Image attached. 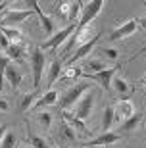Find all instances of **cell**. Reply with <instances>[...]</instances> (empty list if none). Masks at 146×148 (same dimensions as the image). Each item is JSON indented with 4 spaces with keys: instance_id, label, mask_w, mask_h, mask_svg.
Returning a JSON list of instances; mask_svg holds the SVG:
<instances>
[{
    "instance_id": "obj_38",
    "label": "cell",
    "mask_w": 146,
    "mask_h": 148,
    "mask_svg": "<svg viewBox=\"0 0 146 148\" xmlns=\"http://www.w3.org/2000/svg\"><path fill=\"white\" fill-rule=\"evenodd\" d=\"M142 83H144V85H146V75H144V79H142Z\"/></svg>"
},
{
    "instance_id": "obj_7",
    "label": "cell",
    "mask_w": 146,
    "mask_h": 148,
    "mask_svg": "<svg viewBox=\"0 0 146 148\" xmlns=\"http://www.w3.org/2000/svg\"><path fill=\"white\" fill-rule=\"evenodd\" d=\"M92 108H94V92H88L87 96H83L79 102H77L75 106V117H79V119H87L88 115H90Z\"/></svg>"
},
{
    "instance_id": "obj_1",
    "label": "cell",
    "mask_w": 146,
    "mask_h": 148,
    "mask_svg": "<svg viewBox=\"0 0 146 148\" xmlns=\"http://www.w3.org/2000/svg\"><path fill=\"white\" fill-rule=\"evenodd\" d=\"M87 90H90V83H77V85L69 87L65 92H62V96L58 100V106L62 108V112L69 110L73 104H77L79 98L83 96V92H87Z\"/></svg>"
},
{
    "instance_id": "obj_42",
    "label": "cell",
    "mask_w": 146,
    "mask_h": 148,
    "mask_svg": "<svg viewBox=\"0 0 146 148\" xmlns=\"http://www.w3.org/2000/svg\"><path fill=\"white\" fill-rule=\"evenodd\" d=\"M27 148H33V146H27Z\"/></svg>"
},
{
    "instance_id": "obj_13",
    "label": "cell",
    "mask_w": 146,
    "mask_h": 148,
    "mask_svg": "<svg viewBox=\"0 0 146 148\" xmlns=\"http://www.w3.org/2000/svg\"><path fill=\"white\" fill-rule=\"evenodd\" d=\"M96 35H94V25H85V27H79L77 25V31L73 33V38H75V44L77 46H81V44L88 42L90 38H94Z\"/></svg>"
},
{
    "instance_id": "obj_24",
    "label": "cell",
    "mask_w": 146,
    "mask_h": 148,
    "mask_svg": "<svg viewBox=\"0 0 146 148\" xmlns=\"http://www.w3.org/2000/svg\"><path fill=\"white\" fill-rule=\"evenodd\" d=\"M37 96H38L37 90H33V92L25 94V96L21 98V104H19V112H27V110H31V106L37 102Z\"/></svg>"
},
{
    "instance_id": "obj_25",
    "label": "cell",
    "mask_w": 146,
    "mask_h": 148,
    "mask_svg": "<svg viewBox=\"0 0 146 148\" xmlns=\"http://www.w3.org/2000/svg\"><path fill=\"white\" fill-rule=\"evenodd\" d=\"M10 64H12V60L4 54V52H0V90H2V87H4V73H6V67L10 66Z\"/></svg>"
},
{
    "instance_id": "obj_31",
    "label": "cell",
    "mask_w": 146,
    "mask_h": 148,
    "mask_svg": "<svg viewBox=\"0 0 146 148\" xmlns=\"http://www.w3.org/2000/svg\"><path fill=\"white\" fill-rule=\"evenodd\" d=\"M100 52H102L104 60H117V58H119V50H115V48H108V46H102V48H100Z\"/></svg>"
},
{
    "instance_id": "obj_20",
    "label": "cell",
    "mask_w": 146,
    "mask_h": 148,
    "mask_svg": "<svg viewBox=\"0 0 146 148\" xmlns=\"http://www.w3.org/2000/svg\"><path fill=\"white\" fill-rule=\"evenodd\" d=\"M60 73H62V60L54 58L48 67V85H52V83H56V79H60Z\"/></svg>"
},
{
    "instance_id": "obj_26",
    "label": "cell",
    "mask_w": 146,
    "mask_h": 148,
    "mask_svg": "<svg viewBox=\"0 0 146 148\" xmlns=\"http://www.w3.org/2000/svg\"><path fill=\"white\" fill-rule=\"evenodd\" d=\"M83 75V69L81 67H67V71H65V75L60 77V81H75V79H79V77Z\"/></svg>"
},
{
    "instance_id": "obj_2",
    "label": "cell",
    "mask_w": 146,
    "mask_h": 148,
    "mask_svg": "<svg viewBox=\"0 0 146 148\" xmlns=\"http://www.w3.org/2000/svg\"><path fill=\"white\" fill-rule=\"evenodd\" d=\"M44 66H46V54H44V50L40 48V46L33 48V52H31V69H33V87H35V90L40 87Z\"/></svg>"
},
{
    "instance_id": "obj_41",
    "label": "cell",
    "mask_w": 146,
    "mask_h": 148,
    "mask_svg": "<svg viewBox=\"0 0 146 148\" xmlns=\"http://www.w3.org/2000/svg\"><path fill=\"white\" fill-rule=\"evenodd\" d=\"M144 96H146V90H144Z\"/></svg>"
},
{
    "instance_id": "obj_28",
    "label": "cell",
    "mask_w": 146,
    "mask_h": 148,
    "mask_svg": "<svg viewBox=\"0 0 146 148\" xmlns=\"http://www.w3.org/2000/svg\"><path fill=\"white\" fill-rule=\"evenodd\" d=\"M112 87H114L119 94H127V92H129V85H127V81L121 79V77H117V79L112 81Z\"/></svg>"
},
{
    "instance_id": "obj_5",
    "label": "cell",
    "mask_w": 146,
    "mask_h": 148,
    "mask_svg": "<svg viewBox=\"0 0 146 148\" xmlns=\"http://www.w3.org/2000/svg\"><path fill=\"white\" fill-rule=\"evenodd\" d=\"M104 8V0H92L87 6H83L81 17H79V27H85V25H90L92 19L100 14V10Z\"/></svg>"
},
{
    "instance_id": "obj_18",
    "label": "cell",
    "mask_w": 146,
    "mask_h": 148,
    "mask_svg": "<svg viewBox=\"0 0 146 148\" xmlns=\"http://www.w3.org/2000/svg\"><path fill=\"white\" fill-rule=\"evenodd\" d=\"M83 69V75H90V73H98V71H104L106 69V62L104 60H88L85 66L81 67Z\"/></svg>"
},
{
    "instance_id": "obj_37",
    "label": "cell",
    "mask_w": 146,
    "mask_h": 148,
    "mask_svg": "<svg viewBox=\"0 0 146 148\" xmlns=\"http://www.w3.org/2000/svg\"><path fill=\"white\" fill-rule=\"evenodd\" d=\"M8 4H10V2H0V10H2L4 6H8Z\"/></svg>"
},
{
    "instance_id": "obj_14",
    "label": "cell",
    "mask_w": 146,
    "mask_h": 148,
    "mask_svg": "<svg viewBox=\"0 0 146 148\" xmlns=\"http://www.w3.org/2000/svg\"><path fill=\"white\" fill-rule=\"evenodd\" d=\"M96 42H98V37H94V38H90L88 42H85V44H81V46H77V52L71 58H67V64L69 66H73L77 60H81V58H85V56L88 54V52H92V48L96 46Z\"/></svg>"
},
{
    "instance_id": "obj_39",
    "label": "cell",
    "mask_w": 146,
    "mask_h": 148,
    "mask_svg": "<svg viewBox=\"0 0 146 148\" xmlns=\"http://www.w3.org/2000/svg\"><path fill=\"white\" fill-rule=\"evenodd\" d=\"M60 148H67V146H65V144H62V146H60Z\"/></svg>"
},
{
    "instance_id": "obj_16",
    "label": "cell",
    "mask_w": 146,
    "mask_h": 148,
    "mask_svg": "<svg viewBox=\"0 0 146 148\" xmlns=\"http://www.w3.org/2000/svg\"><path fill=\"white\" fill-rule=\"evenodd\" d=\"M0 33L10 40V44H23V33L17 27H0Z\"/></svg>"
},
{
    "instance_id": "obj_23",
    "label": "cell",
    "mask_w": 146,
    "mask_h": 148,
    "mask_svg": "<svg viewBox=\"0 0 146 148\" xmlns=\"http://www.w3.org/2000/svg\"><path fill=\"white\" fill-rule=\"evenodd\" d=\"M23 52H25V42L23 44H10V48L6 50L4 54L10 58V60H19L23 56Z\"/></svg>"
},
{
    "instance_id": "obj_10",
    "label": "cell",
    "mask_w": 146,
    "mask_h": 148,
    "mask_svg": "<svg viewBox=\"0 0 146 148\" xmlns=\"http://www.w3.org/2000/svg\"><path fill=\"white\" fill-rule=\"evenodd\" d=\"M114 108H115V119L121 121V123H123L125 119H129L131 115H135V106H133V102H131L129 98L119 100L117 106H114Z\"/></svg>"
},
{
    "instance_id": "obj_6",
    "label": "cell",
    "mask_w": 146,
    "mask_h": 148,
    "mask_svg": "<svg viewBox=\"0 0 146 148\" xmlns=\"http://www.w3.org/2000/svg\"><path fill=\"white\" fill-rule=\"evenodd\" d=\"M29 16H31L29 10H8L4 14V17L0 19V27H12V25H16V23L25 21Z\"/></svg>"
},
{
    "instance_id": "obj_3",
    "label": "cell",
    "mask_w": 146,
    "mask_h": 148,
    "mask_svg": "<svg viewBox=\"0 0 146 148\" xmlns=\"http://www.w3.org/2000/svg\"><path fill=\"white\" fill-rule=\"evenodd\" d=\"M77 25H79V21H75V23H69L67 27L60 29L58 33H54V35H52L50 38H46V40H44L40 48H42V50H56V48L60 46V44H64L65 40H67V38H69L71 35H73V33L77 31Z\"/></svg>"
},
{
    "instance_id": "obj_29",
    "label": "cell",
    "mask_w": 146,
    "mask_h": 148,
    "mask_svg": "<svg viewBox=\"0 0 146 148\" xmlns=\"http://www.w3.org/2000/svg\"><path fill=\"white\" fill-rule=\"evenodd\" d=\"M37 121L40 123V127H42V129H50V125H52V115H50L48 112L37 114Z\"/></svg>"
},
{
    "instance_id": "obj_21",
    "label": "cell",
    "mask_w": 146,
    "mask_h": 148,
    "mask_svg": "<svg viewBox=\"0 0 146 148\" xmlns=\"http://www.w3.org/2000/svg\"><path fill=\"white\" fill-rule=\"evenodd\" d=\"M114 119H115V108H114V106H106V108H104V117H102V129H104V133L110 131V127H112Z\"/></svg>"
},
{
    "instance_id": "obj_15",
    "label": "cell",
    "mask_w": 146,
    "mask_h": 148,
    "mask_svg": "<svg viewBox=\"0 0 146 148\" xmlns=\"http://www.w3.org/2000/svg\"><path fill=\"white\" fill-rule=\"evenodd\" d=\"M62 117H64V121L67 123V125H71L73 129H77L79 133H83V135H87L88 133V129H87V125L83 123L79 117H75V115L71 114V112H67V110H64L62 112Z\"/></svg>"
},
{
    "instance_id": "obj_44",
    "label": "cell",
    "mask_w": 146,
    "mask_h": 148,
    "mask_svg": "<svg viewBox=\"0 0 146 148\" xmlns=\"http://www.w3.org/2000/svg\"><path fill=\"white\" fill-rule=\"evenodd\" d=\"M108 148H110V146H108Z\"/></svg>"
},
{
    "instance_id": "obj_32",
    "label": "cell",
    "mask_w": 146,
    "mask_h": 148,
    "mask_svg": "<svg viewBox=\"0 0 146 148\" xmlns=\"http://www.w3.org/2000/svg\"><path fill=\"white\" fill-rule=\"evenodd\" d=\"M62 135H64V137L67 138V140H75V137H77V135H75V131H73V127H71V125H67L65 121L62 123Z\"/></svg>"
},
{
    "instance_id": "obj_19",
    "label": "cell",
    "mask_w": 146,
    "mask_h": 148,
    "mask_svg": "<svg viewBox=\"0 0 146 148\" xmlns=\"http://www.w3.org/2000/svg\"><path fill=\"white\" fill-rule=\"evenodd\" d=\"M50 104H58V90H48L42 98H38L35 102V110H40L42 106H50Z\"/></svg>"
},
{
    "instance_id": "obj_22",
    "label": "cell",
    "mask_w": 146,
    "mask_h": 148,
    "mask_svg": "<svg viewBox=\"0 0 146 148\" xmlns=\"http://www.w3.org/2000/svg\"><path fill=\"white\" fill-rule=\"evenodd\" d=\"M141 121H142V114H136V112H135V115H131L129 119H125L123 123H121V127H119V129H121L123 133L133 131V129H136V125H138Z\"/></svg>"
},
{
    "instance_id": "obj_17",
    "label": "cell",
    "mask_w": 146,
    "mask_h": 148,
    "mask_svg": "<svg viewBox=\"0 0 146 148\" xmlns=\"http://www.w3.org/2000/svg\"><path fill=\"white\" fill-rule=\"evenodd\" d=\"M69 12H71V2H67V0H60L54 4V16H58V19L69 21Z\"/></svg>"
},
{
    "instance_id": "obj_9",
    "label": "cell",
    "mask_w": 146,
    "mask_h": 148,
    "mask_svg": "<svg viewBox=\"0 0 146 148\" xmlns=\"http://www.w3.org/2000/svg\"><path fill=\"white\" fill-rule=\"evenodd\" d=\"M29 6L33 8V12H37V16H38V19H40V25H42V29H44V33L48 35V38L54 35V29H56V25H54V21L50 19L46 14H42V10L38 8V2H35V0H29L27 2Z\"/></svg>"
},
{
    "instance_id": "obj_8",
    "label": "cell",
    "mask_w": 146,
    "mask_h": 148,
    "mask_svg": "<svg viewBox=\"0 0 146 148\" xmlns=\"http://www.w3.org/2000/svg\"><path fill=\"white\" fill-rule=\"evenodd\" d=\"M138 29V19H129V21H125L123 25H119L115 31H112L110 33V40L112 42H115V40H119V38H125L129 37V35H133Z\"/></svg>"
},
{
    "instance_id": "obj_34",
    "label": "cell",
    "mask_w": 146,
    "mask_h": 148,
    "mask_svg": "<svg viewBox=\"0 0 146 148\" xmlns=\"http://www.w3.org/2000/svg\"><path fill=\"white\" fill-rule=\"evenodd\" d=\"M10 110V102L4 98H0V112H8Z\"/></svg>"
},
{
    "instance_id": "obj_35",
    "label": "cell",
    "mask_w": 146,
    "mask_h": 148,
    "mask_svg": "<svg viewBox=\"0 0 146 148\" xmlns=\"http://www.w3.org/2000/svg\"><path fill=\"white\" fill-rule=\"evenodd\" d=\"M6 129H8V127H6V125H0V143H2V138H4V135H6V133H8V131H6Z\"/></svg>"
},
{
    "instance_id": "obj_27",
    "label": "cell",
    "mask_w": 146,
    "mask_h": 148,
    "mask_svg": "<svg viewBox=\"0 0 146 148\" xmlns=\"http://www.w3.org/2000/svg\"><path fill=\"white\" fill-rule=\"evenodd\" d=\"M29 144H31L33 148H50V144L46 143L42 137L35 135V133H29Z\"/></svg>"
},
{
    "instance_id": "obj_36",
    "label": "cell",
    "mask_w": 146,
    "mask_h": 148,
    "mask_svg": "<svg viewBox=\"0 0 146 148\" xmlns=\"http://www.w3.org/2000/svg\"><path fill=\"white\" fill-rule=\"evenodd\" d=\"M138 25H142V27L146 29V17H142V19H138Z\"/></svg>"
},
{
    "instance_id": "obj_12",
    "label": "cell",
    "mask_w": 146,
    "mask_h": 148,
    "mask_svg": "<svg viewBox=\"0 0 146 148\" xmlns=\"http://www.w3.org/2000/svg\"><path fill=\"white\" fill-rule=\"evenodd\" d=\"M115 140H119V133L108 131V133H102L100 137H96V138H92V140H88V143H85L83 146H85V148H92V146H102V144L110 146V144H114Z\"/></svg>"
},
{
    "instance_id": "obj_11",
    "label": "cell",
    "mask_w": 146,
    "mask_h": 148,
    "mask_svg": "<svg viewBox=\"0 0 146 148\" xmlns=\"http://www.w3.org/2000/svg\"><path fill=\"white\" fill-rule=\"evenodd\" d=\"M4 81L10 83V88H12V90H16V88L19 87V85H21V81H23V71H21V69H19L17 66L10 64V66L6 67Z\"/></svg>"
},
{
    "instance_id": "obj_30",
    "label": "cell",
    "mask_w": 146,
    "mask_h": 148,
    "mask_svg": "<svg viewBox=\"0 0 146 148\" xmlns=\"http://www.w3.org/2000/svg\"><path fill=\"white\" fill-rule=\"evenodd\" d=\"M0 148H16V135L14 133H6L2 143H0Z\"/></svg>"
},
{
    "instance_id": "obj_40",
    "label": "cell",
    "mask_w": 146,
    "mask_h": 148,
    "mask_svg": "<svg viewBox=\"0 0 146 148\" xmlns=\"http://www.w3.org/2000/svg\"><path fill=\"white\" fill-rule=\"evenodd\" d=\"M0 52H4V50H2V44H0Z\"/></svg>"
},
{
    "instance_id": "obj_43",
    "label": "cell",
    "mask_w": 146,
    "mask_h": 148,
    "mask_svg": "<svg viewBox=\"0 0 146 148\" xmlns=\"http://www.w3.org/2000/svg\"><path fill=\"white\" fill-rule=\"evenodd\" d=\"M144 6H146V2H144Z\"/></svg>"
},
{
    "instance_id": "obj_4",
    "label": "cell",
    "mask_w": 146,
    "mask_h": 148,
    "mask_svg": "<svg viewBox=\"0 0 146 148\" xmlns=\"http://www.w3.org/2000/svg\"><path fill=\"white\" fill-rule=\"evenodd\" d=\"M131 60H133V58H131ZM131 60H127V62H131ZM127 62H123V64H127ZM123 64L114 66V67H108V69H104V71H98V73H90V75H85V77H87V79H90V81L100 83V85L104 87V90H110V88H112V81H114L115 71H117V69L123 66Z\"/></svg>"
},
{
    "instance_id": "obj_33",
    "label": "cell",
    "mask_w": 146,
    "mask_h": 148,
    "mask_svg": "<svg viewBox=\"0 0 146 148\" xmlns=\"http://www.w3.org/2000/svg\"><path fill=\"white\" fill-rule=\"evenodd\" d=\"M0 44H2V50H4V52L10 48V40H8V38H6L2 33H0Z\"/></svg>"
}]
</instances>
